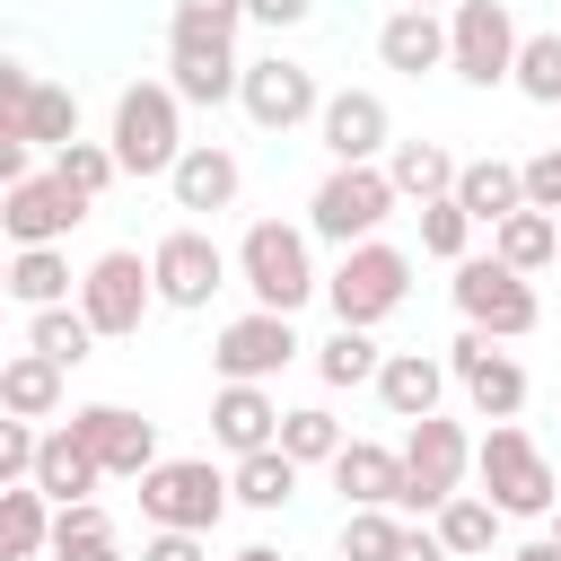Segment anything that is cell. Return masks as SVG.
Wrapping results in <instances>:
<instances>
[{
    "instance_id": "23",
    "label": "cell",
    "mask_w": 561,
    "mask_h": 561,
    "mask_svg": "<svg viewBox=\"0 0 561 561\" xmlns=\"http://www.w3.org/2000/svg\"><path fill=\"white\" fill-rule=\"evenodd\" d=\"M438 394H447V359H430V351H386V368H377V403H386L403 430L430 421Z\"/></svg>"
},
{
    "instance_id": "17",
    "label": "cell",
    "mask_w": 561,
    "mask_h": 561,
    "mask_svg": "<svg viewBox=\"0 0 561 561\" xmlns=\"http://www.w3.org/2000/svg\"><path fill=\"white\" fill-rule=\"evenodd\" d=\"M167 88L184 105H228L245 88V61L228 35H193V26H167Z\"/></svg>"
},
{
    "instance_id": "24",
    "label": "cell",
    "mask_w": 561,
    "mask_h": 561,
    "mask_svg": "<svg viewBox=\"0 0 561 561\" xmlns=\"http://www.w3.org/2000/svg\"><path fill=\"white\" fill-rule=\"evenodd\" d=\"M377 61L403 70V79L447 70V18H438V9H394V18L377 26Z\"/></svg>"
},
{
    "instance_id": "47",
    "label": "cell",
    "mask_w": 561,
    "mask_h": 561,
    "mask_svg": "<svg viewBox=\"0 0 561 561\" xmlns=\"http://www.w3.org/2000/svg\"><path fill=\"white\" fill-rule=\"evenodd\" d=\"M53 561H123V543H114V535H96V543H61Z\"/></svg>"
},
{
    "instance_id": "9",
    "label": "cell",
    "mask_w": 561,
    "mask_h": 561,
    "mask_svg": "<svg viewBox=\"0 0 561 561\" xmlns=\"http://www.w3.org/2000/svg\"><path fill=\"white\" fill-rule=\"evenodd\" d=\"M517 18H508V0H456L447 9V70L465 79V88H500V79H517Z\"/></svg>"
},
{
    "instance_id": "22",
    "label": "cell",
    "mask_w": 561,
    "mask_h": 561,
    "mask_svg": "<svg viewBox=\"0 0 561 561\" xmlns=\"http://www.w3.org/2000/svg\"><path fill=\"white\" fill-rule=\"evenodd\" d=\"M333 491H342V508H403V447L351 438L333 456Z\"/></svg>"
},
{
    "instance_id": "40",
    "label": "cell",
    "mask_w": 561,
    "mask_h": 561,
    "mask_svg": "<svg viewBox=\"0 0 561 561\" xmlns=\"http://www.w3.org/2000/svg\"><path fill=\"white\" fill-rule=\"evenodd\" d=\"M465 245H473V219H465V202L447 193V202H421V254H438V263H465Z\"/></svg>"
},
{
    "instance_id": "14",
    "label": "cell",
    "mask_w": 561,
    "mask_h": 561,
    "mask_svg": "<svg viewBox=\"0 0 561 561\" xmlns=\"http://www.w3.org/2000/svg\"><path fill=\"white\" fill-rule=\"evenodd\" d=\"M316 140H324L333 167H386V149H394V114H386L377 88H333L324 114H316Z\"/></svg>"
},
{
    "instance_id": "46",
    "label": "cell",
    "mask_w": 561,
    "mask_h": 561,
    "mask_svg": "<svg viewBox=\"0 0 561 561\" xmlns=\"http://www.w3.org/2000/svg\"><path fill=\"white\" fill-rule=\"evenodd\" d=\"M394 561H456V552L438 543V526H403V552Z\"/></svg>"
},
{
    "instance_id": "3",
    "label": "cell",
    "mask_w": 561,
    "mask_h": 561,
    "mask_svg": "<svg viewBox=\"0 0 561 561\" xmlns=\"http://www.w3.org/2000/svg\"><path fill=\"white\" fill-rule=\"evenodd\" d=\"M114 158H123V175H175V158L193 149L184 140V96L167 88V79H131L123 96H114Z\"/></svg>"
},
{
    "instance_id": "7",
    "label": "cell",
    "mask_w": 561,
    "mask_h": 561,
    "mask_svg": "<svg viewBox=\"0 0 561 561\" xmlns=\"http://www.w3.org/2000/svg\"><path fill=\"white\" fill-rule=\"evenodd\" d=\"M228 473L210 465V456H167V465H149L140 473V517L149 526H175V535H210L219 517H228Z\"/></svg>"
},
{
    "instance_id": "44",
    "label": "cell",
    "mask_w": 561,
    "mask_h": 561,
    "mask_svg": "<svg viewBox=\"0 0 561 561\" xmlns=\"http://www.w3.org/2000/svg\"><path fill=\"white\" fill-rule=\"evenodd\" d=\"M140 561H210V535H175V526H149Z\"/></svg>"
},
{
    "instance_id": "49",
    "label": "cell",
    "mask_w": 561,
    "mask_h": 561,
    "mask_svg": "<svg viewBox=\"0 0 561 561\" xmlns=\"http://www.w3.org/2000/svg\"><path fill=\"white\" fill-rule=\"evenodd\" d=\"M228 561H280V552H272V543H245V552H228Z\"/></svg>"
},
{
    "instance_id": "29",
    "label": "cell",
    "mask_w": 561,
    "mask_h": 561,
    "mask_svg": "<svg viewBox=\"0 0 561 561\" xmlns=\"http://www.w3.org/2000/svg\"><path fill=\"white\" fill-rule=\"evenodd\" d=\"M70 254L61 245H18L9 254V298L26 307V316H44V307H70Z\"/></svg>"
},
{
    "instance_id": "10",
    "label": "cell",
    "mask_w": 561,
    "mask_h": 561,
    "mask_svg": "<svg viewBox=\"0 0 561 561\" xmlns=\"http://www.w3.org/2000/svg\"><path fill=\"white\" fill-rule=\"evenodd\" d=\"M158 307V272L131 254V245H114V254H96L88 272H79V316L105 333V342H123V333H140V316Z\"/></svg>"
},
{
    "instance_id": "41",
    "label": "cell",
    "mask_w": 561,
    "mask_h": 561,
    "mask_svg": "<svg viewBox=\"0 0 561 561\" xmlns=\"http://www.w3.org/2000/svg\"><path fill=\"white\" fill-rule=\"evenodd\" d=\"M44 456V421H0V482H35Z\"/></svg>"
},
{
    "instance_id": "11",
    "label": "cell",
    "mask_w": 561,
    "mask_h": 561,
    "mask_svg": "<svg viewBox=\"0 0 561 561\" xmlns=\"http://www.w3.org/2000/svg\"><path fill=\"white\" fill-rule=\"evenodd\" d=\"M298 351H307V342H298V324H289V316H272V307H254V316L219 324L210 368H219V386H272Z\"/></svg>"
},
{
    "instance_id": "37",
    "label": "cell",
    "mask_w": 561,
    "mask_h": 561,
    "mask_svg": "<svg viewBox=\"0 0 561 561\" xmlns=\"http://www.w3.org/2000/svg\"><path fill=\"white\" fill-rule=\"evenodd\" d=\"M53 175H61L79 202H105V184L123 175V158H114V140H70V149L53 158Z\"/></svg>"
},
{
    "instance_id": "2",
    "label": "cell",
    "mask_w": 561,
    "mask_h": 561,
    "mask_svg": "<svg viewBox=\"0 0 561 561\" xmlns=\"http://www.w3.org/2000/svg\"><path fill=\"white\" fill-rule=\"evenodd\" d=\"M473 482L500 517H552L561 508V482H552V456L517 430V421H491L473 438Z\"/></svg>"
},
{
    "instance_id": "45",
    "label": "cell",
    "mask_w": 561,
    "mask_h": 561,
    "mask_svg": "<svg viewBox=\"0 0 561 561\" xmlns=\"http://www.w3.org/2000/svg\"><path fill=\"white\" fill-rule=\"evenodd\" d=\"M245 18H254V26H272V35H289V26H307V18H316V0H245Z\"/></svg>"
},
{
    "instance_id": "26",
    "label": "cell",
    "mask_w": 561,
    "mask_h": 561,
    "mask_svg": "<svg viewBox=\"0 0 561 561\" xmlns=\"http://www.w3.org/2000/svg\"><path fill=\"white\" fill-rule=\"evenodd\" d=\"M96 482H105V465L79 447V430H44V456H35V491H44L53 508H79Z\"/></svg>"
},
{
    "instance_id": "51",
    "label": "cell",
    "mask_w": 561,
    "mask_h": 561,
    "mask_svg": "<svg viewBox=\"0 0 561 561\" xmlns=\"http://www.w3.org/2000/svg\"><path fill=\"white\" fill-rule=\"evenodd\" d=\"M552 543H561V508H552Z\"/></svg>"
},
{
    "instance_id": "19",
    "label": "cell",
    "mask_w": 561,
    "mask_h": 561,
    "mask_svg": "<svg viewBox=\"0 0 561 561\" xmlns=\"http://www.w3.org/2000/svg\"><path fill=\"white\" fill-rule=\"evenodd\" d=\"M167 193H175V210H193V219H219V210H237V193H245V167H237V149H219V140H193V149L175 158Z\"/></svg>"
},
{
    "instance_id": "13",
    "label": "cell",
    "mask_w": 561,
    "mask_h": 561,
    "mask_svg": "<svg viewBox=\"0 0 561 561\" xmlns=\"http://www.w3.org/2000/svg\"><path fill=\"white\" fill-rule=\"evenodd\" d=\"M149 272H158V307H184V316H193V307H210V298L228 289L237 263L210 245V228H167V237L149 245Z\"/></svg>"
},
{
    "instance_id": "30",
    "label": "cell",
    "mask_w": 561,
    "mask_h": 561,
    "mask_svg": "<svg viewBox=\"0 0 561 561\" xmlns=\"http://www.w3.org/2000/svg\"><path fill=\"white\" fill-rule=\"evenodd\" d=\"M386 175H394V193H403V202H447L465 167H456L438 140H394V149H386Z\"/></svg>"
},
{
    "instance_id": "35",
    "label": "cell",
    "mask_w": 561,
    "mask_h": 561,
    "mask_svg": "<svg viewBox=\"0 0 561 561\" xmlns=\"http://www.w3.org/2000/svg\"><path fill=\"white\" fill-rule=\"evenodd\" d=\"M430 526H438V543H447L456 561H473V552H491V543H500V508H491L482 491H456Z\"/></svg>"
},
{
    "instance_id": "1",
    "label": "cell",
    "mask_w": 561,
    "mask_h": 561,
    "mask_svg": "<svg viewBox=\"0 0 561 561\" xmlns=\"http://www.w3.org/2000/svg\"><path fill=\"white\" fill-rule=\"evenodd\" d=\"M237 280L254 289V307L298 316V307L324 289V272H316V237L289 228V219H254V228L237 237Z\"/></svg>"
},
{
    "instance_id": "18",
    "label": "cell",
    "mask_w": 561,
    "mask_h": 561,
    "mask_svg": "<svg viewBox=\"0 0 561 561\" xmlns=\"http://www.w3.org/2000/svg\"><path fill=\"white\" fill-rule=\"evenodd\" d=\"M88 210H96V202H79L53 167H35L26 184H9V193H0V228H9V245H61Z\"/></svg>"
},
{
    "instance_id": "42",
    "label": "cell",
    "mask_w": 561,
    "mask_h": 561,
    "mask_svg": "<svg viewBox=\"0 0 561 561\" xmlns=\"http://www.w3.org/2000/svg\"><path fill=\"white\" fill-rule=\"evenodd\" d=\"M167 26H193V35H237L245 26V0H175Z\"/></svg>"
},
{
    "instance_id": "34",
    "label": "cell",
    "mask_w": 561,
    "mask_h": 561,
    "mask_svg": "<svg viewBox=\"0 0 561 561\" xmlns=\"http://www.w3.org/2000/svg\"><path fill=\"white\" fill-rule=\"evenodd\" d=\"M377 368H386V351H377L359 324H333V333L316 342V377H324V386H377Z\"/></svg>"
},
{
    "instance_id": "33",
    "label": "cell",
    "mask_w": 561,
    "mask_h": 561,
    "mask_svg": "<svg viewBox=\"0 0 561 561\" xmlns=\"http://www.w3.org/2000/svg\"><path fill=\"white\" fill-rule=\"evenodd\" d=\"M96 342H105V333H96L79 307H44V316H26V351H44L53 368H79Z\"/></svg>"
},
{
    "instance_id": "32",
    "label": "cell",
    "mask_w": 561,
    "mask_h": 561,
    "mask_svg": "<svg viewBox=\"0 0 561 561\" xmlns=\"http://www.w3.org/2000/svg\"><path fill=\"white\" fill-rule=\"evenodd\" d=\"M298 473H307L298 456H280V447H263V456H237V473H228V491H237V508H263V517H272V508H289V500H298Z\"/></svg>"
},
{
    "instance_id": "4",
    "label": "cell",
    "mask_w": 561,
    "mask_h": 561,
    "mask_svg": "<svg viewBox=\"0 0 561 561\" xmlns=\"http://www.w3.org/2000/svg\"><path fill=\"white\" fill-rule=\"evenodd\" d=\"M403 298H412V254H403V245H386V237L351 245V254L324 272V307H333V324L377 333V324H386Z\"/></svg>"
},
{
    "instance_id": "39",
    "label": "cell",
    "mask_w": 561,
    "mask_h": 561,
    "mask_svg": "<svg viewBox=\"0 0 561 561\" xmlns=\"http://www.w3.org/2000/svg\"><path fill=\"white\" fill-rule=\"evenodd\" d=\"M403 552V517L394 508H351L342 517V561H394Z\"/></svg>"
},
{
    "instance_id": "28",
    "label": "cell",
    "mask_w": 561,
    "mask_h": 561,
    "mask_svg": "<svg viewBox=\"0 0 561 561\" xmlns=\"http://www.w3.org/2000/svg\"><path fill=\"white\" fill-rule=\"evenodd\" d=\"M53 500L35 491V482H0V561H35V552H53Z\"/></svg>"
},
{
    "instance_id": "8",
    "label": "cell",
    "mask_w": 561,
    "mask_h": 561,
    "mask_svg": "<svg viewBox=\"0 0 561 561\" xmlns=\"http://www.w3.org/2000/svg\"><path fill=\"white\" fill-rule=\"evenodd\" d=\"M465 473H473V438H465V421L430 412V421L403 430V508H412V517H438V508L465 491Z\"/></svg>"
},
{
    "instance_id": "12",
    "label": "cell",
    "mask_w": 561,
    "mask_h": 561,
    "mask_svg": "<svg viewBox=\"0 0 561 561\" xmlns=\"http://www.w3.org/2000/svg\"><path fill=\"white\" fill-rule=\"evenodd\" d=\"M237 105H245V123H254V131H298V123H316V114H324V88H316V70H307V61L263 53V61H245Z\"/></svg>"
},
{
    "instance_id": "21",
    "label": "cell",
    "mask_w": 561,
    "mask_h": 561,
    "mask_svg": "<svg viewBox=\"0 0 561 561\" xmlns=\"http://www.w3.org/2000/svg\"><path fill=\"white\" fill-rule=\"evenodd\" d=\"M280 403H272V386H219L210 394V438L228 447V456H263V447H280Z\"/></svg>"
},
{
    "instance_id": "25",
    "label": "cell",
    "mask_w": 561,
    "mask_h": 561,
    "mask_svg": "<svg viewBox=\"0 0 561 561\" xmlns=\"http://www.w3.org/2000/svg\"><path fill=\"white\" fill-rule=\"evenodd\" d=\"M456 202H465L473 228H500V219L526 210V167H508V158H473V167L456 175Z\"/></svg>"
},
{
    "instance_id": "43",
    "label": "cell",
    "mask_w": 561,
    "mask_h": 561,
    "mask_svg": "<svg viewBox=\"0 0 561 561\" xmlns=\"http://www.w3.org/2000/svg\"><path fill=\"white\" fill-rule=\"evenodd\" d=\"M526 210H552L561 219V140L526 158Z\"/></svg>"
},
{
    "instance_id": "50",
    "label": "cell",
    "mask_w": 561,
    "mask_h": 561,
    "mask_svg": "<svg viewBox=\"0 0 561 561\" xmlns=\"http://www.w3.org/2000/svg\"><path fill=\"white\" fill-rule=\"evenodd\" d=\"M403 9H456V0H403Z\"/></svg>"
},
{
    "instance_id": "38",
    "label": "cell",
    "mask_w": 561,
    "mask_h": 561,
    "mask_svg": "<svg viewBox=\"0 0 561 561\" xmlns=\"http://www.w3.org/2000/svg\"><path fill=\"white\" fill-rule=\"evenodd\" d=\"M508 88L535 96V105H561V26H543V35L517 44V79H508Z\"/></svg>"
},
{
    "instance_id": "36",
    "label": "cell",
    "mask_w": 561,
    "mask_h": 561,
    "mask_svg": "<svg viewBox=\"0 0 561 561\" xmlns=\"http://www.w3.org/2000/svg\"><path fill=\"white\" fill-rule=\"evenodd\" d=\"M351 438H342V421L324 412V403H298L289 421H280V456H298V465H333Z\"/></svg>"
},
{
    "instance_id": "48",
    "label": "cell",
    "mask_w": 561,
    "mask_h": 561,
    "mask_svg": "<svg viewBox=\"0 0 561 561\" xmlns=\"http://www.w3.org/2000/svg\"><path fill=\"white\" fill-rule=\"evenodd\" d=\"M508 561H561V543H552V535H535V543H517Z\"/></svg>"
},
{
    "instance_id": "16",
    "label": "cell",
    "mask_w": 561,
    "mask_h": 561,
    "mask_svg": "<svg viewBox=\"0 0 561 561\" xmlns=\"http://www.w3.org/2000/svg\"><path fill=\"white\" fill-rule=\"evenodd\" d=\"M70 430H79V447L105 465V482H140L149 465H167V456H158V421H140L131 403H79Z\"/></svg>"
},
{
    "instance_id": "31",
    "label": "cell",
    "mask_w": 561,
    "mask_h": 561,
    "mask_svg": "<svg viewBox=\"0 0 561 561\" xmlns=\"http://www.w3.org/2000/svg\"><path fill=\"white\" fill-rule=\"evenodd\" d=\"M491 254H500L508 272H552V263H561V219H552V210H517V219L491 228Z\"/></svg>"
},
{
    "instance_id": "15",
    "label": "cell",
    "mask_w": 561,
    "mask_h": 561,
    "mask_svg": "<svg viewBox=\"0 0 561 561\" xmlns=\"http://www.w3.org/2000/svg\"><path fill=\"white\" fill-rule=\"evenodd\" d=\"M447 377L465 386V403H473L482 421H517V412H526V368H517L491 333H473V324L447 342Z\"/></svg>"
},
{
    "instance_id": "27",
    "label": "cell",
    "mask_w": 561,
    "mask_h": 561,
    "mask_svg": "<svg viewBox=\"0 0 561 561\" xmlns=\"http://www.w3.org/2000/svg\"><path fill=\"white\" fill-rule=\"evenodd\" d=\"M61 377H70V368H53L44 351L0 359V412H9V421H53V412H61Z\"/></svg>"
},
{
    "instance_id": "6",
    "label": "cell",
    "mask_w": 561,
    "mask_h": 561,
    "mask_svg": "<svg viewBox=\"0 0 561 561\" xmlns=\"http://www.w3.org/2000/svg\"><path fill=\"white\" fill-rule=\"evenodd\" d=\"M447 298H456V316H465L473 333H491V342H517V333H535V324H543L535 280H526V272H508L500 254H465V263H456V280H447Z\"/></svg>"
},
{
    "instance_id": "20",
    "label": "cell",
    "mask_w": 561,
    "mask_h": 561,
    "mask_svg": "<svg viewBox=\"0 0 561 561\" xmlns=\"http://www.w3.org/2000/svg\"><path fill=\"white\" fill-rule=\"evenodd\" d=\"M0 140H26V149H44V158H61V149L79 140V96L53 88V79H35L18 105H0Z\"/></svg>"
},
{
    "instance_id": "5",
    "label": "cell",
    "mask_w": 561,
    "mask_h": 561,
    "mask_svg": "<svg viewBox=\"0 0 561 561\" xmlns=\"http://www.w3.org/2000/svg\"><path fill=\"white\" fill-rule=\"evenodd\" d=\"M394 175L386 167H333L324 184H316V202H307V237H324V245H368L386 219H394Z\"/></svg>"
}]
</instances>
